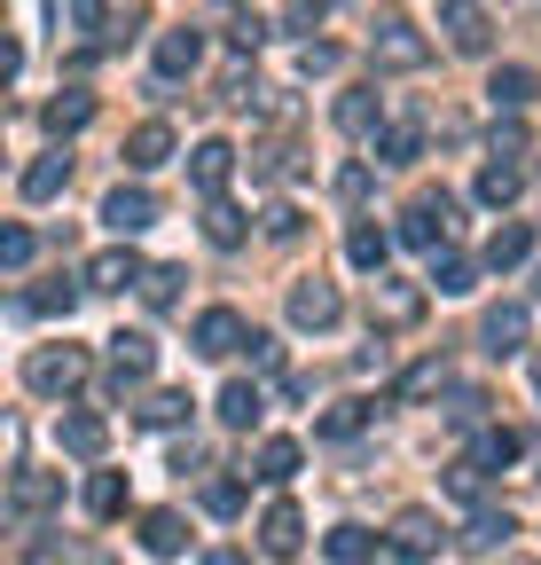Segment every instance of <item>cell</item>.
Masks as SVG:
<instances>
[{"label":"cell","mask_w":541,"mask_h":565,"mask_svg":"<svg viewBox=\"0 0 541 565\" xmlns=\"http://www.w3.org/2000/svg\"><path fill=\"white\" fill-rule=\"evenodd\" d=\"M205 511H213V519H236V511H244V479H213V487H205Z\"/></svg>","instance_id":"b9f144b4"},{"label":"cell","mask_w":541,"mask_h":565,"mask_svg":"<svg viewBox=\"0 0 541 565\" xmlns=\"http://www.w3.org/2000/svg\"><path fill=\"white\" fill-rule=\"evenodd\" d=\"M369 322H377V330H416V322H424V291H416V282H400V275H377Z\"/></svg>","instance_id":"7a4b0ae2"},{"label":"cell","mask_w":541,"mask_h":565,"mask_svg":"<svg viewBox=\"0 0 541 565\" xmlns=\"http://www.w3.org/2000/svg\"><path fill=\"white\" fill-rule=\"evenodd\" d=\"M432 47H424V32L409 24V17H385V32H377V63L385 71H416Z\"/></svg>","instance_id":"9c48e42d"},{"label":"cell","mask_w":541,"mask_h":565,"mask_svg":"<svg viewBox=\"0 0 541 565\" xmlns=\"http://www.w3.org/2000/svg\"><path fill=\"white\" fill-rule=\"evenodd\" d=\"M533 385H541V370H533Z\"/></svg>","instance_id":"816d5d0a"},{"label":"cell","mask_w":541,"mask_h":565,"mask_svg":"<svg viewBox=\"0 0 541 565\" xmlns=\"http://www.w3.org/2000/svg\"><path fill=\"white\" fill-rule=\"evenodd\" d=\"M526 456V433H510V424H495V433H479V463L495 471V463H518Z\"/></svg>","instance_id":"d590c367"},{"label":"cell","mask_w":541,"mask_h":565,"mask_svg":"<svg viewBox=\"0 0 541 565\" xmlns=\"http://www.w3.org/2000/svg\"><path fill=\"white\" fill-rule=\"evenodd\" d=\"M487 95H495V110H526V103L541 95V79H533L526 63H502L495 79H487Z\"/></svg>","instance_id":"7402d4cb"},{"label":"cell","mask_w":541,"mask_h":565,"mask_svg":"<svg viewBox=\"0 0 541 565\" xmlns=\"http://www.w3.org/2000/svg\"><path fill=\"white\" fill-rule=\"evenodd\" d=\"M102 221H110L118 236H142V228L158 221V196H150V189H110V204H102Z\"/></svg>","instance_id":"4fadbf2b"},{"label":"cell","mask_w":541,"mask_h":565,"mask_svg":"<svg viewBox=\"0 0 541 565\" xmlns=\"http://www.w3.org/2000/svg\"><path fill=\"white\" fill-rule=\"evenodd\" d=\"M337 315H346L337 282H322V275H299V282H291V322H299V330H337Z\"/></svg>","instance_id":"277c9868"},{"label":"cell","mask_w":541,"mask_h":565,"mask_svg":"<svg viewBox=\"0 0 541 565\" xmlns=\"http://www.w3.org/2000/svg\"><path fill=\"white\" fill-rule=\"evenodd\" d=\"M63 189H72V158H63V150H47V158L24 166V196H32V204H47V196H63Z\"/></svg>","instance_id":"ffe728a7"},{"label":"cell","mask_w":541,"mask_h":565,"mask_svg":"<svg viewBox=\"0 0 541 565\" xmlns=\"http://www.w3.org/2000/svg\"><path fill=\"white\" fill-rule=\"evenodd\" d=\"M259 408H267V401H259V385H244V377H236V385H220V424H228V433H251Z\"/></svg>","instance_id":"d4e9b609"},{"label":"cell","mask_w":541,"mask_h":565,"mask_svg":"<svg viewBox=\"0 0 541 565\" xmlns=\"http://www.w3.org/2000/svg\"><path fill=\"white\" fill-rule=\"evenodd\" d=\"M87 511H95V519H118V511H126V479H118V471H95V479H87Z\"/></svg>","instance_id":"d6a6232c"},{"label":"cell","mask_w":541,"mask_h":565,"mask_svg":"<svg viewBox=\"0 0 541 565\" xmlns=\"http://www.w3.org/2000/svg\"><path fill=\"white\" fill-rule=\"evenodd\" d=\"M87 118H95V95H79V87H72V95H55V103H47V134H79Z\"/></svg>","instance_id":"f546056e"},{"label":"cell","mask_w":541,"mask_h":565,"mask_svg":"<svg viewBox=\"0 0 541 565\" xmlns=\"http://www.w3.org/2000/svg\"><path fill=\"white\" fill-rule=\"evenodd\" d=\"M392 550H409V557H424V550H440V519L424 511V503H409L392 519Z\"/></svg>","instance_id":"d6986e66"},{"label":"cell","mask_w":541,"mask_h":565,"mask_svg":"<svg viewBox=\"0 0 541 565\" xmlns=\"http://www.w3.org/2000/svg\"><path fill=\"white\" fill-rule=\"evenodd\" d=\"M440 32H447L463 55H479V47H487V0H440Z\"/></svg>","instance_id":"30bf717a"},{"label":"cell","mask_w":541,"mask_h":565,"mask_svg":"<svg viewBox=\"0 0 541 565\" xmlns=\"http://www.w3.org/2000/svg\"><path fill=\"white\" fill-rule=\"evenodd\" d=\"M526 259H533V228H526V221H502V228L487 236V267L502 275V267H526Z\"/></svg>","instance_id":"44dd1931"},{"label":"cell","mask_w":541,"mask_h":565,"mask_svg":"<svg viewBox=\"0 0 541 565\" xmlns=\"http://www.w3.org/2000/svg\"><path fill=\"white\" fill-rule=\"evenodd\" d=\"M377 158H385V166H416V158H424V134H416V126H385V134H377Z\"/></svg>","instance_id":"1f68e13d"},{"label":"cell","mask_w":541,"mask_h":565,"mask_svg":"<svg viewBox=\"0 0 541 565\" xmlns=\"http://www.w3.org/2000/svg\"><path fill=\"white\" fill-rule=\"evenodd\" d=\"M259 550L267 557H299L306 550V511L299 503H267L259 511Z\"/></svg>","instance_id":"8992f818"},{"label":"cell","mask_w":541,"mask_h":565,"mask_svg":"<svg viewBox=\"0 0 541 565\" xmlns=\"http://www.w3.org/2000/svg\"><path fill=\"white\" fill-rule=\"evenodd\" d=\"M447 385V362H416L409 377H400V401H424V393H440Z\"/></svg>","instance_id":"ab89813d"},{"label":"cell","mask_w":541,"mask_h":565,"mask_svg":"<svg viewBox=\"0 0 541 565\" xmlns=\"http://www.w3.org/2000/svg\"><path fill=\"white\" fill-rule=\"evenodd\" d=\"M24 307H32V315H72V307H79V291H72V282H63V275H55V282H47V291H32Z\"/></svg>","instance_id":"60d3db41"},{"label":"cell","mask_w":541,"mask_h":565,"mask_svg":"<svg viewBox=\"0 0 541 565\" xmlns=\"http://www.w3.org/2000/svg\"><path fill=\"white\" fill-rule=\"evenodd\" d=\"M299 71H306V79H314V71H337V47L329 40H306L299 47Z\"/></svg>","instance_id":"bcb514c9"},{"label":"cell","mask_w":541,"mask_h":565,"mask_svg":"<svg viewBox=\"0 0 541 565\" xmlns=\"http://www.w3.org/2000/svg\"><path fill=\"white\" fill-rule=\"evenodd\" d=\"M63 503V471H32V463H17V479H9V511L17 519H47Z\"/></svg>","instance_id":"5b68a950"},{"label":"cell","mask_w":541,"mask_h":565,"mask_svg":"<svg viewBox=\"0 0 541 565\" xmlns=\"http://www.w3.org/2000/svg\"><path fill=\"white\" fill-rule=\"evenodd\" d=\"M165 158H173V126H165V118H142V126L126 134V166H133V173H158Z\"/></svg>","instance_id":"7c38bea8"},{"label":"cell","mask_w":541,"mask_h":565,"mask_svg":"<svg viewBox=\"0 0 541 565\" xmlns=\"http://www.w3.org/2000/svg\"><path fill=\"white\" fill-rule=\"evenodd\" d=\"M526 330H533V315H526L518 299L487 307V322H479V338H487V353H495V362H502V353H518V345H526Z\"/></svg>","instance_id":"8fae6325"},{"label":"cell","mask_w":541,"mask_h":565,"mask_svg":"<svg viewBox=\"0 0 541 565\" xmlns=\"http://www.w3.org/2000/svg\"><path fill=\"white\" fill-rule=\"evenodd\" d=\"M346 259H354V267H361V275H385V259H392V236H385V228H369V221H361V228H354V236H346Z\"/></svg>","instance_id":"484cf974"},{"label":"cell","mask_w":541,"mask_h":565,"mask_svg":"<svg viewBox=\"0 0 541 565\" xmlns=\"http://www.w3.org/2000/svg\"><path fill=\"white\" fill-rule=\"evenodd\" d=\"M432 282H440V299H470L479 291V267H470L463 252H432Z\"/></svg>","instance_id":"603a6c76"},{"label":"cell","mask_w":541,"mask_h":565,"mask_svg":"<svg viewBox=\"0 0 541 565\" xmlns=\"http://www.w3.org/2000/svg\"><path fill=\"white\" fill-rule=\"evenodd\" d=\"M133 291H142V307H181V267H142V282H133Z\"/></svg>","instance_id":"83f0119b"},{"label":"cell","mask_w":541,"mask_h":565,"mask_svg":"<svg viewBox=\"0 0 541 565\" xmlns=\"http://www.w3.org/2000/svg\"><path fill=\"white\" fill-rule=\"evenodd\" d=\"M133 542H142L150 557H181L188 550V526H181V511H142V534H133Z\"/></svg>","instance_id":"e0dca14e"},{"label":"cell","mask_w":541,"mask_h":565,"mask_svg":"<svg viewBox=\"0 0 541 565\" xmlns=\"http://www.w3.org/2000/svg\"><path fill=\"white\" fill-rule=\"evenodd\" d=\"M213 565H244V557H236V550H213Z\"/></svg>","instance_id":"681fc988"},{"label":"cell","mask_w":541,"mask_h":565,"mask_svg":"<svg viewBox=\"0 0 541 565\" xmlns=\"http://www.w3.org/2000/svg\"><path fill=\"white\" fill-rule=\"evenodd\" d=\"M24 385L32 393H79L87 385V353L79 345H40L32 362H24Z\"/></svg>","instance_id":"6da1fadb"},{"label":"cell","mask_w":541,"mask_h":565,"mask_svg":"<svg viewBox=\"0 0 541 565\" xmlns=\"http://www.w3.org/2000/svg\"><path fill=\"white\" fill-rule=\"evenodd\" d=\"M150 362H158V345H150L142 330H118V338H110V370H118V385H142Z\"/></svg>","instance_id":"2e32d148"},{"label":"cell","mask_w":541,"mask_h":565,"mask_svg":"<svg viewBox=\"0 0 541 565\" xmlns=\"http://www.w3.org/2000/svg\"><path fill=\"white\" fill-rule=\"evenodd\" d=\"M447 228H455V196H416L400 212V244H416V252H440Z\"/></svg>","instance_id":"3957f363"},{"label":"cell","mask_w":541,"mask_h":565,"mask_svg":"<svg viewBox=\"0 0 541 565\" xmlns=\"http://www.w3.org/2000/svg\"><path fill=\"white\" fill-rule=\"evenodd\" d=\"M126 282H142L133 252H95V259H87V291H126Z\"/></svg>","instance_id":"cb8c5ba5"},{"label":"cell","mask_w":541,"mask_h":565,"mask_svg":"<svg viewBox=\"0 0 541 565\" xmlns=\"http://www.w3.org/2000/svg\"><path fill=\"white\" fill-rule=\"evenodd\" d=\"M196 63H205V32L173 24V32L158 40V71H165V79H181V71H196Z\"/></svg>","instance_id":"ac0fdd59"},{"label":"cell","mask_w":541,"mask_h":565,"mask_svg":"<svg viewBox=\"0 0 541 565\" xmlns=\"http://www.w3.org/2000/svg\"><path fill=\"white\" fill-rule=\"evenodd\" d=\"M306 9H337V0H306Z\"/></svg>","instance_id":"f907efd6"},{"label":"cell","mask_w":541,"mask_h":565,"mask_svg":"<svg viewBox=\"0 0 541 565\" xmlns=\"http://www.w3.org/2000/svg\"><path fill=\"white\" fill-rule=\"evenodd\" d=\"M510 534H518V519H510V511H479L463 542H470V550H495V542H510Z\"/></svg>","instance_id":"8d00e7d4"},{"label":"cell","mask_w":541,"mask_h":565,"mask_svg":"<svg viewBox=\"0 0 541 565\" xmlns=\"http://www.w3.org/2000/svg\"><path fill=\"white\" fill-rule=\"evenodd\" d=\"M228 173H236V150H228V141H196V150H188V181L205 189V196H220Z\"/></svg>","instance_id":"9a60e30c"},{"label":"cell","mask_w":541,"mask_h":565,"mask_svg":"<svg viewBox=\"0 0 541 565\" xmlns=\"http://www.w3.org/2000/svg\"><path fill=\"white\" fill-rule=\"evenodd\" d=\"M322 550H329L337 565H369V557H377V534H369V526H329Z\"/></svg>","instance_id":"4316f807"},{"label":"cell","mask_w":541,"mask_h":565,"mask_svg":"<svg viewBox=\"0 0 541 565\" xmlns=\"http://www.w3.org/2000/svg\"><path fill=\"white\" fill-rule=\"evenodd\" d=\"M479 487H487V463H479V456L447 463V494H463V503H479Z\"/></svg>","instance_id":"f35d334b"},{"label":"cell","mask_w":541,"mask_h":565,"mask_svg":"<svg viewBox=\"0 0 541 565\" xmlns=\"http://www.w3.org/2000/svg\"><path fill=\"white\" fill-rule=\"evenodd\" d=\"M299 463H306V448H299V440H283V433L251 448V479H267V487H283V479H299Z\"/></svg>","instance_id":"5bb4252c"},{"label":"cell","mask_w":541,"mask_h":565,"mask_svg":"<svg viewBox=\"0 0 541 565\" xmlns=\"http://www.w3.org/2000/svg\"><path fill=\"white\" fill-rule=\"evenodd\" d=\"M299 228H306V212H299V204H275V212H267V236H275V244H291Z\"/></svg>","instance_id":"ee69618b"},{"label":"cell","mask_w":541,"mask_h":565,"mask_svg":"<svg viewBox=\"0 0 541 565\" xmlns=\"http://www.w3.org/2000/svg\"><path fill=\"white\" fill-rule=\"evenodd\" d=\"M518 189H526V173H518V166H510V158H495V166H487V173H479V204H495V212H502V204H510V196H518Z\"/></svg>","instance_id":"f1b7e54d"},{"label":"cell","mask_w":541,"mask_h":565,"mask_svg":"<svg viewBox=\"0 0 541 565\" xmlns=\"http://www.w3.org/2000/svg\"><path fill=\"white\" fill-rule=\"evenodd\" d=\"M181 416H188V393H150V401H142V424H150V433H173Z\"/></svg>","instance_id":"74e56055"},{"label":"cell","mask_w":541,"mask_h":565,"mask_svg":"<svg viewBox=\"0 0 541 565\" xmlns=\"http://www.w3.org/2000/svg\"><path fill=\"white\" fill-rule=\"evenodd\" d=\"M337 126H346V134H377V95H369V87L337 95Z\"/></svg>","instance_id":"e575fe53"},{"label":"cell","mask_w":541,"mask_h":565,"mask_svg":"<svg viewBox=\"0 0 541 565\" xmlns=\"http://www.w3.org/2000/svg\"><path fill=\"white\" fill-rule=\"evenodd\" d=\"M32 228H0V267H32Z\"/></svg>","instance_id":"7bdbcfd3"},{"label":"cell","mask_w":541,"mask_h":565,"mask_svg":"<svg viewBox=\"0 0 541 565\" xmlns=\"http://www.w3.org/2000/svg\"><path fill=\"white\" fill-rule=\"evenodd\" d=\"M188 338H196V353H205V362H220V353H236L251 330H244V315H236V307H205Z\"/></svg>","instance_id":"52a82bcc"},{"label":"cell","mask_w":541,"mask_h":565,"mask_svg":"<svg viewBox=\"0 0 541 565\" xmlns=\"http://www.w3.org/2000/svg\"><path fill=\"white\" fill-rule=\"evenodd\" d=\"M205 236H213L220 252H236V244L251 236V221H244V212H236V204H220V196H213V212H205Z\"/></svg>","instance_id":"4dcf8cb0"},{"label":"cell","mask_w":541,"mask_h":565,"mask_svg":"<svg viewBox=\"0 0 541 565\" xmlns=\"http://www.w3.org/2000/svg\"><path fill=\"white\" fill-rule=\"evenodd\" d=\"M361 424H369V401H337V408H329V416L314 424V433H322V440H354Z\"/></svg>","instance_id":"836d02e7"},{"label":"cell","mask_w":541,"mask_h":565,"mask_svg":"<svg viewBox=\"0 0 541 565\" xmlns=\"http://www.w3.org/2000/svg\"><path fill=\"white\" fill-rule=\"evenodd\" d=\"M55 440H63V456H79V463H95V456L110 448V424H102L95 408H63V424H55Z\"/></svg>","instance_id":"ba28073f"},{"label":"cell","mask_w":541,"mask_h":565,"mask_svg":"<svg viewBox=\"0 0 541 565\" xmlns=\"http://www.w3.org/2000/svg\"><path fill=\"white\" fill-rule=\"evenodd\" d=\"M337 196L361 204V196H369V166H346V173H337Z\"/></svg>","instance_id":"c3c4849f"},{"label":"cell","mask_w":541,"mask_h":565,"mask_svg":"<svg viewBox=\"0 0 541 565\" xmlns=\"http://www.w3.org/2000/svg\"><path fill=\"white\" fill-rule=\"evenodd\" d=\"M244 353H251V370H275V362H283V345L267 338V330H251V338H244Z\"/></svg>","instance_id":"f6af8a7d"},{"label":"cell","mask_w":541,"mask_h":565,"mask_svg":"<svg viewBox=\"0 0 541 565\" xmlns=\"http://www.w3.org/2000/svg\"><path fill=\"white\" fill-rule=\"evenodd\" d=\"M447 416H455V424H479V416H487V393H470V385H463V393H455V408H447Z\"/></svg>","instance_id":"7dc6e473"}]
</instances>
